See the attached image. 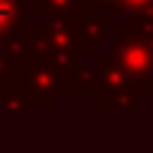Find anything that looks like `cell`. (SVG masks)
<instances>
[{
  "label": "cell",
  "mask_w": 153,
  "mask_h": 153,
  "mask_svg": "<svg viewBox=\"0 0 153 153\" xmlns=\"http://www.w3.org/2000/svg\"><path fill=\"white\" fill-rule=\"evenodd\" d=\"M12 18V6L9 3H3V0H0V24H6Z\"/></svg>",
  "instance_id": "1"
}]
</instances>
